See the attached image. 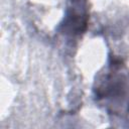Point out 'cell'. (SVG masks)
<instances>
[{"instance_id":"1","label":"cell","mask_w":129,"mask_h":129,"mask_svg":"<svg viewBox=\"0 0 129 129\" xmlns=\"http://www.w3.org/2000/svg\"><path fill=\"white\" fill-rule=\"evenodd\" d=\"M95 94L97 100L113 113L129 112V74L121 63L114 62L98 81Z\"/></svg>"},{"instance_id":"2","label":"cell","mask_w":129,"mask_h":129,"mask_svg":"<svg viewBox=\"0 0 129 129\" xmlns=\"http://www.w3.org/2000/svg\"><path fill=\"white\" fill-rule=\"evenodd\" d=\"M88 18L87 0H72L62 24L63 31L72 35H78L84 32L88 24Z\"/></svg>"}]
</instances>
